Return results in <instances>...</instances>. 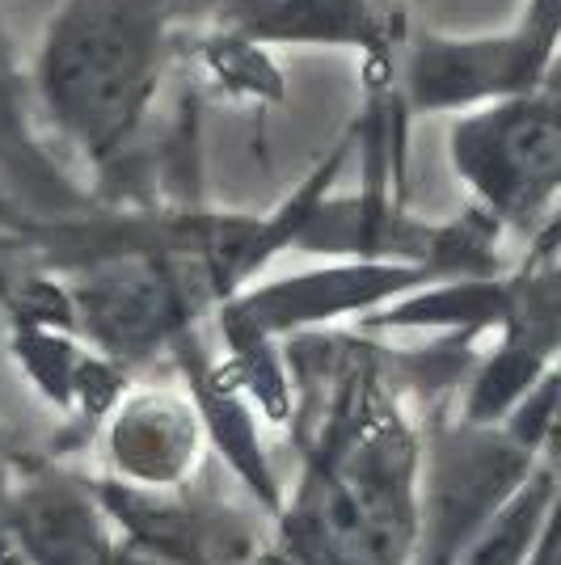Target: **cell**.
Listing matches in <instances>:
<instances>
[{
	"label": "cell",
	"mask_w": 561,
	"mask_h": 565,
	"mask_svg": "<svg viewBox=\"0 0 561 565\" xmlns=\"http://www.w3.org/2000/svg\"><path fill=\"white\" fill-rule=\"evenodd\" d=\"M190 439H194V426H190L187 409L169 397H144L118 418V451L136 469L161 472L178 465L173 456L187 451Z\"/></svg>",
	"instance_id": "8992f818"
},
{
	"label": "cell",
	"mask_w": 561,
	"mask_h": 565,
	"mask_svg": "<svg viewBox=\"0 0 561 565\" xmlns=\"http://www.w3.org/2000/svg\"><path fill=\"white\" fill-rule=\"evenodd\" d=\"M426 279L422 262H342L317 275H300V279L271 282L262 291H250L236 317L250 330H283V326H305V321H321V317H338L363 305H380L398 291H410Z\"/></svg>",
	"instance_id": "5b68a950"
},
{
	"label": "cell",
	"mask_w": 561,
	"mask_h": 565,
	"mask_svg": "<svg viewBox=\"0 0 561 565\" xmlns=\"http://www.w3.org/2000/svg\"><path fill=\"white\" fill-rule=\"evenodd\" d=\"M220 39L271 47H380L375 0H199Z\"/></svg>",
	"instance_id": "277c9868"
},
{
	"label": "cell",
	"mask_w": 561,
	"mask_h": 565,
	"mask_svg": "<svg viewBox=\"0 0 561 565\" xmlns=\"http://www.w3.org/2000/svg\"><path fill=\"white\" fill-rule=\"evenodd\" d=\"M558 0H528L498 34H426L405 60V106L419 115H468L553 85Z\"/></svg>",
	"instance_id": "3957f363"
},
{
	"label": "cell",
	"mask_w": 561,
	"mask_h": 565,
	"mask_svg": "<svg viewBox=\"0 0 561 565\" xmlns=\"http://www.w3.org/2000/svg\"><path fill=\"white\" fill-rule=\"evenodd\" d=\"M199 0H64L34 60V94L55 136L106 166L140 131L173 43Z\"/></svg>",
	"instance_id": "6da1fadb"
},
{
	"label": "cell",
	"mask_w": 561,
	"mask_h": 565,
	"mask_svg": "<svg viewBox=\"0 0 561 565\" xmlns=\"http://www.w3.org/2000/svg\"><path fill=\"white\" fill-rule=\"evenodd\" d=\"M447 161L494 224H553L561 186L558 89L544 85L456 115L447 127Z\"/></svg>",
	"instance_id": "7a4b0ae2"
}]
</instances>
